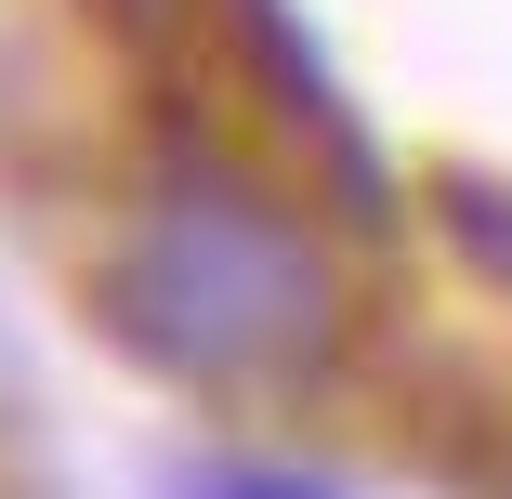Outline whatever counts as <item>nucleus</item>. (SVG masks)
<instances>
[{"label": "nucleus", "instance_id": "obj_1", "mask_svg": "<svg viewBox=\"0 0 512 499\" xmlns=\"http://www.w3.org/2000/svg\"><path fill=\"white\" fill-rule=\"evenodd\" d=\"M106 329L171 381H316L342 342V276L276 197L197 171L106 250Z\"/></svg>", "mask_w": 512, "mask_h": 499}, {"label": "nucleus", "instance_id": "obj_2", "mask_svg": "<svg viewBox=\"0 0 512 499\" xmlns=\"http://www.w3.org/2000/svg\"><path fill=\"white\" fill-rule=\"evenodd\" d=\"M184 499H329V486H289V473L263 486V473H224V486H184Z\"/></svg>", "mask_w": 512, "mask_h": 499}]
</instances>
